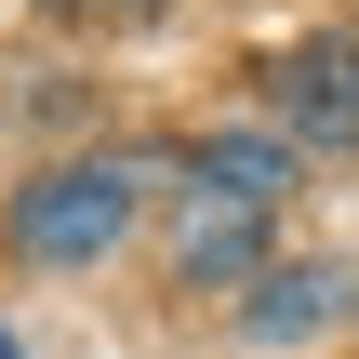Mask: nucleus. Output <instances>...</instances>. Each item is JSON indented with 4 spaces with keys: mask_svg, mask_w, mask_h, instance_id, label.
<instances>
[{
    "mask_svg": "<svg viewBox=\"0 0 359 359\" xmlns=\"http://www.w3.org/2000/svg\"><path fill=\"white\" fill-rule=\"evenodd\" d=\"M133 200H147V160H53L40 187H13V253L27 266H107L133 240Z\"/></svg>",
    "mask_w": 359,
    "mask_h": 359,
    "instance_id": "nucleus-1",
    "label": "nucleus"
},
{
    "mask_svg": "<svg viewBox=\"0 0 359 359\" xmlns=\"http://www.w3.org/2000/svg\"><path fill=\"white\" fill-rule=\"evenodd\" d=\"M266 107H280V147L306 160H359V40H293L266 67Z\"/></svg>",
    "mask_w": 359,
    "mask_h": 359,
    "instance_id": "nucleus-2",
    "label": "nucleus"
},
{
    "mask_svg": "<svg viewBox=\"0 0 359 359\" xmlns=\"http://www.w3.org/2000/svg\"><path fill=\"white\" fill-rule=\"evenodd\" d=\"M266 266V213L253 200H226V187H187V213H173V280H253Z\"/></svg>",
    "mask_w": 359,
    "mask_h": 359,
    "instance_id": "nucleus-3",
    "label": "nucleus"
},
{
    "mask_svg": "<svg viewBox=\"0 0 359 359\" xmlns=\"http://www.w3.org/2000/svg\"><path fill=\"white\" fill-rule=\"evenodd\" d=\"M346 306H359L346 266H266V280L240 293V333H253V346H320Z\"/></svg>",
    "mask_w": 359,
    "mask_h": 359,
    "instance_id": "nucleus-4",
    "label": "nucleus"
},
{
    "mask_svg": "<svg viewBox=\"0 0 359 359\" xmlns=\"http://www.w3.org/2000/svg\"><path fill=\"white\" fill-rule=\"evenodd\" d=\"M187 187H226V200L280 213V200H293V147H280V133H200V147H187Z\"/></svg>",
    "mask_w": 359,
    "mask_h": 359,
    "instance_id": "nucleus-5",
    "label": "nucleus"
},
{
    "mask_svg": "<svg viewBox=\"0 0 359 359\" xmlns=\"http://www.w3.org/2000/svg\"><path fill=\"white\" fill-rule=\"evenodd\" d=\"M67 13H120V27H133V13H160V0H67Z\"/></svg>",
    "mask_w": 359,
    "mask_h": 359,
    "instance_id": "nucleus-6",
    "label": "nucleus"
},
{
    "mask_svg": "<svg viewBox=\"0 0 359 359\" xmlns=\"http://www.w3.org/2000/svg\"><path fill=\"white\" fill-rule=\"evenodd\" d=\"M0 359H27V346H13V320H0Z\"/></svg>",
    "mask_w": 359,
    "mask_h": 359,
    "instance_id": "nucleus-7",
    "label": "nucleus"
}]
</instances>
